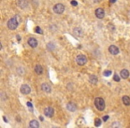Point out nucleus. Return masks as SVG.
<instances>
[{
	"mask_svg": "<svg viewBox=\"0 0 130 128\" xmlns=\"http://www.w3.org/2000/svg\"><path fill=\"white\" fill-rule=\"evenodd\" d=\"M95 106L99 111H103L105 109V101L103 98L97 97L95 100Z\"/></svg>",
	"mask_w": 130,
	"mask_h": 128,
	"instance_id": "obj_1",
	"label": "nucleus"
},
{
	"mask_svg": "<svg viewBox=\"0 0 130 128\" xmlns=\"http://www.w3.org/2000/svg\"><path fill=\"white\" fill-rule=\"evenodd\" d=\"M19 23L20 22L18 21V20L16 19V17L11 18V19L7 21V28L9 29H11V30H14V29H17Z\"/></svg>",
	"mask_w": 130,
	"mask_h": 128,
	"instance_id": "obj_2",
	"label": "nucleus"
},
{
	"mask_svg": "<svg viewBox=\"0 0 130 128\" xmlns=\"http://www.w3.org/2000/svg\"><path fill=\"white\" fill-rule=\"evenodd\" d=\"M76 62L79 66H84L85 64L87 62V58L84 54H78L76 57Z\"/></svg>",
	"mask_w": 130,
	"mask_h": 128,
	"instance_id": "obj_3",
	"label": "nucleus"
},
{
	"mask_svg": "<svg viewBox=\"0 0 130 128\" xmlns=\"http://www.w3.org/2000/svg\"><path fill=\"white\" fill-rule=\"evenodd\" d=\"M65 10V6L62 4H56L54 6V12L57 14H61L62 12H64Z\"/></svg>",
	"mask_w": 130,
	"mask_h": 128,
	"instance_id": "obj_4",
	"label": "nucleus"
},
{
	"mask_svg": "<svg viewBox=\"0 0 130 128\" xmlns=\"http://www.w3.org/2000/svg\"><path fill=\"white\" fill-rule=\"evenodd\" d=\"M44 114L46 115V116L47 117H52L54 114V110L52 107H46L44 109Z\"/></svg>",
	"mask_w": 130,
	"mask_h": 128,
	"instance_id": "obj_5",
	"label": "nucleus"
},
{
	"mask_svg": "<svg viewBox=\"0 0 130 128\" xmlns=\"http://www.w3.org/2000/svg\"><path fill=\"white\" fill-rule=\"evenodd\" d=\"M95 14L98 19H103L105 16V12H104V10L103 8H97L95 12Z\"/></svg>",
	"mask_w": 130,
	"mask_h": 128,
	"instance_id": "obj_6",
	"label": "nucleus"
},
{
	"mask_svg": "<svg viewBox=\"0 0 130 128\" xmlns=\"http://www.w3.org/2000/svg\"><path fill=\"white\" fill-rule=\"evenodd\" d=\"M21 93H22V94H29V93H30L31 92V88L30 87V85H22L21 86Z\"/></svg>",
	"mask_w": 130,
	"mask_h": 128,
	"instance_id": "obj_7",
	"label": "nucleus"
},
{
	"mask_svg": "<svg viewBox=\"0 0 130 128\" xmlns=\"http://www.w3.org/2000/svg\"><path fill=\"white\" fill-rule=\"evenodd\" d=\"M66 108H67V109H68L69 111H70V112H74V111H76L77 109H78V108H77L76 103H74V102H72V101L68 102L67 105H66Z\"/></svg>",
	"mask_w": 130,
	"mask_h": 128,
	"instance_id": "obj_8",
	"label": "nucleus"
},
{
	"mask_svg": "<svg viewBox=\"0 0 130 128\" xmlns=\"http://www.w3.org/2000/svg\"><path fill=\"white\" fill-rule=\"evenodd\" d=\"M109 52H110V54L112 55H117V54H119V48L116 46V45H111V46L109 47Z\"/></svg>",
	"mask_w": 130,
	"mask_h": 128,
	"instance_id": "obj_9",
	"label": "nucleus"
},
{
	"mask_svg": "<svg viewBox=\"0 0 130 128\" xmlns=\"http://www.w3.org/2000/svg\"><path fill=\"white\" fill-rule=\"evenodd\" d=\"M41 89H42V91H44V92L46 93H50L52 92L51 86H50V85H48L47 83H43L42 85H41Z\"/></svg>",
	"mask_w": 130,
	"mask_h": 128,
	"instance_id": "obj_10",
	"label": "nucleus"
},
{
	"mask_svg": "<svg viewBox=\"0 0 130 128\" xmlns=\"http://www.w3.org/2000/svg\"><path fill=\"white\" fill-rule=\"evenodd\" d=\"M28 44H29V45L32 48H35V47L38 46V40L34 37H30V38H29L28 40Z\"/></svg>",
	"mask_w": 130,
	"mask_h": 128,
	"instance_id": "obj_11",
	"label": "nucleus"
},
{
	"mask_svg": "<svg viewBox=\"0 0 130 128\" xmlns=\"http://www.w3.org/2000/svg\"><path fill=\"white\" fill-rule=\"evenodd\" d=\"M35 73L38 74V75H42L43 72H44V69H43V67L40 65V64H38V65H36L35 67Z\"/></svg>",
	"mask_w": 130,
	"mask_h": 128,
	"instance_id": "obj_12",
	"label": "nucleus"
},
{
	"mask_svg": "<svg viewBox=\"0 0 130 128\" xmlns=\"http://www.w3.org/2000/svg\"><path fill=\"white\" fill-rule=\"evenodd\" d=\"M73 33L77 37H83V30L81 29V28H75L73 30Z\"/></svg>",
	"mask_w": 130,
	"mask_h": 128,
	"instance_id": "obj_13",
	"label": "nucleus"
},
{
	"mask_svg": "<svg viewBox=\"0 0 130 128\" xmlns=\"http://www.w3.org/2000/svg\"><path fill=\"white\" fill-rule=\"evenodd\" d=\"M120 77L123 78V79H126L129 77V71L127 70H122L120 71Z\"/></svg>",
	"mask_w": 130,
	"mask_h": 128,
	"instance_id": "obj_14",
	"label": "nucleus"
},
{
	"mask_svg": "<svg viewBox=\"0 0 130 128\" xmlns=\"http://www.w3.org/2000/svg\"><path fill=\"white\" fill-rule=\"evenodd\" d=\"M17 4H18V5H19L21 8H25V7H27L28 2H27V0H18Z\"/></svg>",
	"mask_w": 130,
	"mask_h": 128,
	"instance_id": "obj_15",
	"label": "nucleus"
},
{
	"mask_svg": "<svg viewBox=\"0 0 130 128\" xmlns=\"http://www.w3.org/2000/svg\"><path fill=\"white\" fill-rule=\"evenodd\" d=\"M89 82H90L91 84H93V85H96L97 82H98V78H97V77L95 76V75H91V76L89 77Z\"/></svg>",
	"mask_w": 130,
	"mask_h": 128,
	"instance_id": "obj_16",
	"label": "nucleus"
},
{
	"mask_svg": "<svg viewBox=\"0 0 130 128\" xmlns=\"http://www.w3.org/2000/svg\"><path fill=\"white\" fill-rule=\"evenodd\" d=\"M122 101L123 103L126 105V106H129L130 105V97H128L127 95H125L122 97Z\"/></svg>",
	"mask_w": 130,
	"mask_h": 128,
	"instance_id": "obj_17",
	"label": "nucleus"
},
{
	"mask_svg": "<svg viewBox=\"0 0 130 128\" xmlns=\"http://www.w3.org/2000/svg\"><path fill=\"white\" fill-rule=\"evenodd\" d=\"M30 127L31 128H38L39 127V124L37 120H31L30 122Z\"/></svg>",
	"mask_w": 130,
	"mask_h": 128,
	"instance_id": "obj_18",
	"label": "nucleus"
},
{
	"mask_svg": "<svg viewBox=\"0 0 130 128\" xmlns=\"http://www.w3.org/2000/svg\"><path fill=\"white\" fill-rule=\"evenodd\" d=\"M16 72H17V74L20 75V76H23V75L25 74V69H24L23 67H18L17 70H16Z\"/></svg>",
	"mask_w": 130,
	"mask_h": 128,
	"instance_id": "obj_19",
	"label": "nucleus"
},
{
	"mask_svg": "<svg viewBox=\"0 0 130 128\" xmlns=\"http://www.w3.org/2000/svg\"><path fill=\"white\" fill-rule=\"evenodd\" d=\"M47 48H48V50L49 51H54V48H55V45H54V43H48Z\"/></svg>",
	"mask_w": 130,
	"mask_h": 128,
	"instance_id": "obj_20",
	"label": "nucleus"
},
{
	"mask_svg": "<svg viewBox=\"0 0 130 128\" xmlns=\"http://www.w3.org/2000/svg\"><path fill=\"white\" fill-rule=\"evenodd\" d=\"M85 124V120L83 117H80V118H78V120H77V124L78 125H83Z\"/></svg>",
	"mask_w": 130,
	"mask_h": 128,
	"instance_id": "obj_21",
	"label": "nucleus"
},
{
	"mask_svg": "<svg viewBox=\"0 0 130 128\" xmlns=\"http://www.w3.org/2000/svg\"><path fill=\"white\" fill-rule=\"evenodd\" d=\"M101 124H102V120H101L100 118H95V125L96 127H98V126H101Z\"/></svg>",
	"mask_w": 130,
	"mask_h": 128,
	"instance_id": "obj_22",
	"label": "nucleus"
},
{
	"mask_svg": "<svg viewBox=\"0 0 130 128\" xmlns=\"http://www.w3.org/2000/svg\"><path fill=\"white\" fill-rule=\"evenodd\" d=\"M111 70H105V71L103 72V76H104V77H109V76H111Z\"/></svg>",
	"mask_w": 130,
	"mask_h": 128,
	"instance_id": "obj_23",
	"label": "nucleus"
},
{
	"mask_svg": "<svg viewBox=\"0 0 130 128\" xmlns=\"http://www.w3.org/2000/svg\"><path fill=\"white\" fill-rule=\"evenodd\" d=\"M35 32H36V33H38V34H42L43 33V31L41 30V29L38 27V26L35 28Z\"/></svg>",
	"mask_w": 130,
	"mask_h": 128,
	"instance_id": "obj_24",
	"label": "nucleus"
},
{
	"mask_svg": "<svg viewBox=\"0 0 130 128\" xmlns=\"http://www.w3.org/2000/svg\"><path fill=\"white\" fill-rule=\"evenodd\" d=\"M113 79H114V81H116V82L120 81V78H119L117 74H114V76H113Z\"/></svg>",
	"mask_w": 130,
	"mask_h": 128,
	"instance_id": "obj_25",
	"label": "nucleus"
},
{
	"mask_svg": "<svg viewBox=\"0 0 130 128\" xmlns=\"http://www.w3.org/2000/svg\"><path fill=\"white\" fill-rule=\"evenodd\" d=\"M108 28H110V29H111V31H114L115 30V27L112 25V24H108Z\"/></svg>",
	"mask_w": 130,
	"mask_h": 128,
	"instance_id": "obj_26",
	"label": "nucleus"
},
{
	"mask_svg": "<svg viewBox=\"0 0 130 128\" xmlns=\"http://www.w3.org/2000/svg\"><path fill=\"white\" fill-rule=\"evenodd\" d=\"M27 105H28V107H29V108L30 109L31 111H33V106H32V104H31V102H29V101H28V102H27Z\"/></svg>",
	"mask_w": 130,
	"mask_h": 128,
	"instance_id": "obj_27",
	"label": "nucleus"
},
{
	"mask_svg": "<svg viewBox=\"0 0 130 128\" xmlns=\"http://www.w3.org/2000/svg\"><path fill=\"white\" fill-rule=\"evenodd\" d=\"M70 4H71V5H73V6H77V5H78V3H77V1H75V0H71Z\"/></svg>",
	"mask_w": 130,
	"mask_h": 128,
	"instance_id": "obj_28",
	"label": "nucleus"
},
{
	"mask_svg": "<svg viewBox=\"0 0 130 128\" xmlns=\"http://www.w3.org/2000/svg\"><path fill=\"white\" fill-rule=\"evenodd\" d=\"M108 119H109V116H104L103 117V121H107Z\"/></svg>",
	"mask_w": 130,
	"mask_h": 128,
	"instance_id": "obj_29",
	"label": "nucleus"
},
{
	"mask_svg": "<svg viewBox=\"0 0 130 128\" xmlns=\"http://www.w3.org/2000/svg\"><path fill=\"white\" fill-rule=\"evenodd\" d=\"M111 126H114V127L115 126H120V124H119V123H115V124L113 123V124H111Z\"/></svg>",
	"mask_w": 130,
	"mask_h": 128,
	"instance_id": "obj_30",
	"label": "nucleus"
},
{
	"mask_svg": "<svg viewBox=\"0 0 130 128\" xmlns=\"http://www.w3.org/2000/svg\"><path fill=\"white\" fill-rule=\"evenodd\" d=\"M39 119H40L41 121H44V117H43L42 116H39Z\"/></svg>",
	"mask_w": 130,
	"mask_h": 128,
	"instance_id": "obj_31",
	"label": "nucleus"
},
{
	"mask_svg": "<svg viewBox=\"0 0 130 128\" xmlns=\"http://www.w3.org/2000/svg\"><path fill=\"white\" fill-rule=\"evenodd\" d=\"M3 118H4V122H7V120H6V118H5V117H4H4H3Z\"/></svg>",
	"mask_w": 130,
	"mask_h": 128,
	"instance_id": "obj_32",
	"label": "nucleus"
}]
</instances>
